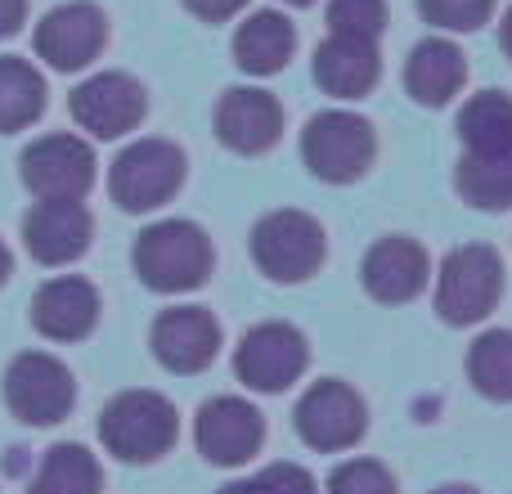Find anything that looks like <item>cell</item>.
Returning <instances> with one entry per match:
<instances>
[{
  "mask_svg": "<svg viewBox=\"0 0 512 494\" xmlns=\"http://www.w3.org/2000/svg\"><path fill=\"white\" fill-rule=\"evenodd\" d=\"M131 265L140 274L144 288L180 297V292H194L212 279L216 265V247L207 239L203 225L194 221H158L135 239L131 247Z\"/></svg>",
  "mask_w": 512,
  "mask_h": 494,
  "instance_id": "6da1fadb",
  "label": "cell"
},
{
  "mask_svg": "<svg viewBox=\"0 0 512 494\" xmlns=\"http://www.w3.org/2000/svg\"><path fill=\"white\" fill-rule=\"evenodd\" d=\"M432 306L450 328H472L490 319L504 301V256L490 243H463L445 252L441 270L432 274Z\"/></svg>",
  "mask_w": 512,
  "mask_h": 494,
  "instance_id": "7a4b0ae2",
  "label": "cell"
},
{
  "mask_svg": "<svg viewBox=\"0 0 512 494\" xmlns=\"http://www.w3.org/2000/svg\"><path fill=\"white\" fill-rule=\"evenodd\" d=\"M301 162L324 185H355L378 162V131L351 108H324L301 131Z\"/></svg>",
  "mask_w": 512,
  "mask_h": 494,
  "instance_id": "3957f363",
  "label": "cell"
},
{
  "mask_svg": "<svg viewBox=\"0 0 512 494\" xmlns=\"http://www.w3.org/2000/svg\"><path fill=\"white\" fill-rule=\"evenodd\" d=\"M99 441L122 463H158L180 441V414L158 391H122L99 414Z\"/></svg>",
  "mask_w": 512,
  "mask_h": 494,
  "instance_id": "277c9868",
  "label": "cell"
},
{
  "mask_svg": "<svg viewBox=\"0 0 512 494\" xmlns=\"http://www.w3.org/2000/svg\"><path fill=\"white\" fill-rule=\"evenodd\" d=\"M252 261L270 283H306L324 270L328 261V234L301 207H279L265 212L252 225Z\"/></svg>",
  "mask_w": 512,
  "mask_h": 494,
  "instance_id": "5b68a950",
  "label": "cell"
},
{
  "mask_svg": "<svg viewBox=\"0 0 512 494\" xmlns=\"http://www.w3.org/2000/svg\"><path fill=\"white\" fill-rule=\"evenodd\" d=\"M185 149L162 135H144V140H131L108 167V194L122 212H158L185 185Z\"/></svg>",
  "mask_w": 512,
  "mask_h": 494,
  "instance_id": "8992f818",
  "label": "cell"
},
{
  "mask_svg": "<svg viewBox=\"0 0 512 494\" xmlns=\"http://www.w3.org/2000/svg\"><path fill=\"white\" fill-rule=\"evenodd\" d=\"M292 432L315 454H346L369 432V405L351 382L319 378L301 391L297 409H292Z\"/></svg>",
  "mask_w": 512,
  "mask_h": 494,
  "instance_id": "52a82bcc",
  "label": "cell"
},
{
  "mask_svg": "<svg viewBox=\"0 0 512 494\" xmlns=\"http://www.w3.org/2000/svg\"><path fill=\"white\" fill-rule=\"evenodd\" d=\"M310 364V342L297 324H283V319H265L252 324L243 333V342L234 346V373L239 382L256 396H279L292 382H301Z\"/></svg>",
  "mask_w": 512,
  "mask_h": 494,
  "instance_id": "ba28073f",
  "label": "cell"
},
{
  "mask_svg": "<svg viewBox=\"0 0 512 494\" xmlns=\"http://www.w3.org/2000/svg\"><path fill=\"white\" fill-rule=\"evenodd\" d=\"M23 185L36 203H81L95 189V149L81 135H41L18 158Z\"/></svg>",
  "mask_w": 512,
  "mask_h": 494,
  "instance_id": "9c48e42d",
  "label": "cell"
},
{
  "mask_svg": "<svg viewBox=\"0 0 512 494\" xmlns=\"http://www.w3.org/2000/svg\"><path fill=\"white\" fill-rule=\"evenodd\" d=\"M5 405L18 423L27 427H54L77 405V382L63 360L50 351H23L5 369Z\"/></svg>",
  "mask_w": 512,
  "mask_h": 494,
  "instance_id": "30bf717a",
  "label": "cell"
},
{
  "mask_svg": "<svg viewBox=\"0 0 512 494\" xmlns=\"http://www.w3.org/2000/svg\"><path fill=\"white\" fill-rule=\"evenodd\" d=\"M68 113L90 140H122L149 113V95L131 72H95L68 95Z\"/></svg>",
  "mask_w": 512,
  "mask_h": 494,
  "instance_id": "8fae6325",
  "label": "cell"
},
{
  "mask_svg": "<svg viewBox=\"0 0 512 494\" xmlns=\"http://www.w3.org/2000/svg\"><path fill=\"white\" fill-rule=\"evenodd\" d=\"M194 441L212 468H243L265 445V418L243 396H212L194 418Z\"/></svg>",
  "mask_w": 512,
  "mask_h": 494,
  "instance_id": "7c38bea8",
  "label": "cell"
},
{
  "mask_svg": "<svg viewBox=\"0 0 512 494\" xmlns=\"http://www.w3.org/2000/svg\"><path fill=\"white\" fill-rule=\"evenodd\" d=\"M108 45V18L90 0H68L54 5L50 14L36 23V54L50 63L54 72H81L104 54Z\"/></svg>",
  "mask_w": 512,
  "mask_h": 494,
  "instance_id": "4fadbf2b",
  "label": "cell"
},
{
  "mask_svg": "<svg viewBox=\"0 0 512 494\" xmlns=\"http://www.w3.org/2000/svg\"><path fill=\"white\" fill-rule=\"evenodd\" d=\"M216 140L239 158H261L283 135V104L265 86H230L216 99Z\"/></svg>",
  "mask_w": 512,
  "mask_h": 494,
  "instance_id": "5bb4252c",
  "label": "cell"
},
{
  "mask_svg": "<svg viewBox=\"0 0 512 494\" xmlns=\"http://www.w3.org/2000/svg\"><path fill=\"white\" fill-rule=\"evenodd\" d=\"M360 283L378 306H405L432 283V256L409 234H387L364 252Z\"/></svg>",
  "mask_w": 512,
  "mask_h": 494,
  "instance_id": "9a60e30c",
  "label": "cell"
},
{
  "mask_svg": "<svg viewBox=\"0 0 512 494\" xmlns=\"http://www.w3.org/2000/svg\"><path fill=\"white\" fill-rule=\"evenodd\" d=\"M153 360L171 373H203L221 355V324L203 306H171L149 328Z\"/></svg>",
  "mask_w": 512,
  "mask_h": 494,
  "instance_id": "2e32d148",
  "label": "cell"
},
{
  "mask_svg": "<svg viewBox=\"0 0 512 494\" xmlns=\"http://www.w3.org/2000/svg\"><path fill=\"white\" fill-rule=\"evenodd\" d=\"M32 324L50 342H81L99 324V292L81 274H59L45 279L32 297Z\"/></svg>",
  "mask_w": 512,
  "mask_h": 494,
  "instance_id": "e0dca14e",
  "label": "cell"
},
{
  "mask_svg": "<svg viewBox=\"0 0 512 494\" xmlns=\"http://www.w3.org/2000/svg\"><path fill=\"white\" fill-rule=\"evenodd\" d=\"M315 86L333 99H364L382 81V50L378 41H360V36H324L315 45Z\"/></svg>",
  "mask_w": 512,
  "mask_h": 494,
  "instance_id": "ac0fdd59",
  "label": "cell"
},
{
  "mask_svg": "<svg viewBox=\"0 0 512 494\" xmlns=\"http://www.w3.org/2000/svg\"><path fill=\"white\" fill-rule=\"evenodd\" d=\"M95 239L86 203H32L23 216V247L41 265H72Z\"/></svg>",
  "mask_w": 512,
  "mask_h": 494,
  "instance_id": "d6986e66",
  "label": "cell"
},
{
  "mask_svg": "<svg viewBox=\"0 0 512 494\" xmlns=\"http://www.w3.org/2000/svg\"><path fill=\"white\" fill-rule=\"evenodd\" d=\"M468 86V54L450 36H423L405 59V95L418 108H445Z\"/></svg>",
  "mask_w": 512,
  "mask_h": 494,
  "instance_id": "ffe728a7",
  "label": "cell"
},
{
  "mask_svg": "<svg viewBox=\"0 0 512 494\" xmlns=\"http://www.w3.org/2000/svg\"><path fill=\"white\" fill-rule=\"evenodd\" d=\"M292 54H297V27L283 9H252L234 27V63L248 77H274L292 63Z\"/></svg>",
  "mask_w": 512,
  "mask_h": 494,
  "instance_id": "44dd1931",
  "label": "cell"
},
{
  "mask_svg": "<svg viewBox=\"0 0 512 494\" xmlns=\"http://www.w3.org/2000/svg\"><path fill=\"white\" fill-rule=\"evenodd\" d=\"M454 189L477 212H512V144L490 153H459Z\"/></svg>",
  "mask_w": 512,
  "mask_h": 494,
  "instance_id": "7402d4cb",
  "label": "cell"
},
{
  "mask_svg": "<svg viewBox=\"0 0 512 494\" xmlns=\"http://www.w3.org/2000/svg\"><path fill=\"white\" fill-rule=\"evenodd\" d=\"M463 153H490L512 144V95L508 90H477L454 117Z\"/></svg>",
  "mask_w": 512,
  "mask_h": 494,
  "instance_id": "603a6c76",
  "label": "cell"
},
{
  "mask_svg": "<svg viewBox=\"0 0 512 494\" xmlns=\"http://www.w3.org/2000/svg\"><path fill=\"white\" fill-rule=\"evenodd\" d=\"M45 113V77L18 54H0V135L27 131Z\"/></svg>",
  "mask_w": 512,
  "mask_h": 494,
  "instance_id": "cb8c5ba5",
  "label": "cell"
},
{
  "mask_svg": "<svg viewBox=\"0 0 512 494\" xmlns=\"http://www.w3.org/2000/svg\"><path fill=\"white\" fill-rule=\"evenodd\" d=\"M27 494H104V472L86 445H50Z\"/></svg>",
  "mask_w": 512,
  "mask_h": 494,
  "instance_id": "d4e9b609",
  "label": "cell"
},
{
  "mask_svg": "<svg viewBox=\"0 0 512 494\" xmlns=\"http://www.w3.org/2000/svg\"><path fill=\"white\" fill-rule=\"evenodd\" d=\"M468 382L495 405H512V328H486L468 346Z\"/></svg>",
  "mask_w": 512,
  "mask_h": 494,
  "instance_id": "484cf974",
  "label": "cell"
},
{
  "mask_svg": "<svg viewBox=\"0 0 512 494\" xmlns=\"http://www.w3.org/2000/svg\"><path fill=\"white\" fill-rule=\"evenodd\" d=\"M499 0H418V18L436 36H468L495 18Z\"/></svg>",
  "mask_w": 512,
  "mask_h": 494,
  "instance_id": "4316f807",
  "label": "cell"
},
{
  "mask_svg": "<svg viewBox=\"0 0 512 494\" xmlns=\"http://www.w3.org/2000/svg\"><path fill=\"white\" fill-rule=\"evenodd\" d=\"M328 36H360V41H382L391 23L387 0H328L324 9Z\"/></svg>",
  "mask_w": 512,
  "mask_h": 494,
  "instance_id": "83f0119b",
  "label": "cell"
},
{
  "mask_svg": "<svg viewBox=\"0 0 512 494\" xmlns=\"http://www.w3.org/2000/svg\"><path fill=\"white\" fill-rule=\"evenodd\" d=\"M324 494H400L396 472L378 459H346L328 472Z\"/></svg>",
  "mask_w": 512,
  "mask_h": 494,
  "instance_id": "f1b7e54d",
  "label": "cell"
},
{
  "mask_svg": "<svg viewBox=\"0 0 512 494\" xmlns=\"http://www.w3.org/2000/svg\"><path fill=\"white\" fill-rule=\"evenodd\" d=\"M256 494H319L315 477H310L301 463H265L252 477Z\"/></svg>",
  "mask_w": 512,
  "mask_h": 494,
  "instance_id": "f546056e",
  "label": "cell"
},
{
  "mask_svg": "<svg viewBox=\"0 0 512 494\" xmlns=\"http://www.w3.org/2000/svg\"><path fill=\"white\" fill-rule=\"evenodd\" d=\"M248 5L252 0H185V9L194 18H203V23H230V18H239Z\"/></svg>",
  "mask_w": 512,
  "mask_h": 494,
  "instance_id": "4dcf8cb0",
  "label": "cell"
},
{
  "mask_svg": "<svg viewBox=\"0 0 512 494\" xmlns=\"http://www.w3.org/2000/svg\"><path fill=\"white\" fill-rule=\"evenodd\" d=\"M27 18V0H0V36H14Z\"/></svg>",
  "mask_w": 512,
  "mask_h": 494,
  "instance_id": "1f68e13d",
  "label": "cell"
},
{
  "mask_svg": "<svg viewBox=\"0 0 512 494\" xmlns=\"http://www.w3.org/2000/svg\"><path fill=\"white\" fill-rule=\"evenodd\" d=\"M499 50H504L512 63V5L504 9V18H499Z\"/></svg>",
  "mask_w": 512,
  "mask_h": 494,
  "instance_id": "d6a6232c",
  "label": "cell"
},
{
  "mask_svg": "<svg viewBox=\"0 0 512 494\" xmlns=\"http://www.w3.org/2000/svg\"><path fill=\"white\" fill-rule=\"evenodd\" d=\"M14 274V256H9V247L0 243V288H5V279Z\"/></svg>",
  "mask_w": 512,
  "mask_h": 494,
  "instance_id": "836d02e7",
  "label": "cell"
},
{
  "mask_svg": "<svg viewBox=\"0 0 512 494\" xmlns=\"http://www.w3.org/2000/svg\"><path fill=\"white\" fill-rule=\"evenodd\" d=\"M221 494H256V486H252V477H243V481H230Z\"/></svg>",
  "mask_w": 512,
  "mask_h": 494,
  "instance_id": "e575fe53",
  "label": "cell"
},
{
  "mask_svg": "<svg viewBox=\"0 0 512 494\" xmlns=\"http://www.w3.org/2000/svg\"><path fill=\"white\" fill-rule=\"evenodd\" d=\"M432 494H481V490H472V486H463V481H450V486H436Z\"/></svg>",
  "mask_w": 512,
  "mask_h": 494,
  "instance_id": "d590c367",
  "label": "cell"
},
{
  "mask_svg": "<svg viewBox=\"0 0 512 494\" xmlns=\"http://www.w3.org/2000/svg\"><path fill=\"white\" fill-rule=\"evenodd\" d=\"M283 5H292V9H306V5H315V0H283Z\"/></svg>",
  "mask_w": 512,
  "mask_h": 494,
  "instance_id": "8d00e7d4",
  "label": "cell"
}]
</instances>
